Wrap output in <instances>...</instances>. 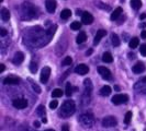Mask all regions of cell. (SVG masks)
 <instances>
[{
    "instance_id": "cell-1",
    "label": "cell",
    "mask_w": 146,
    "mask_h": 131,
    "mask_svg": "<svg viewBox=\"0 0 146 131\" xmlns=\"http://www.w3.org/2000/svg\"><path fill=\"white\" fill-rule=\"evenodd\" d=\"M76 110V106L74 101H65L64 104L62 105V109H60V114L63 117H69L72 116Z\"/></svg>"
},
{
    "instance_id": "cell-2",
    "label": "cell",
    "mask_w": 146,
    "mask_h": 131,
    "mask_svg": "<svg viewBox=\"0 0 146 131\" xmlns=\"http://www.w3.org/2000/svg\"><path fill=\"white\" fill-rule=\"evenodd\" d=\"M94 121H95L94 117L91 115H89V114H84V115H81L79 117V122L85 128H91L92 124H94Z\"/></svg>"
},
{
    "instance_id": "cell-3",
    "label": "cell",
    "mask_w": 146,
    "mask_h": 131,
    "mask_svg": "<svg viewBox=\"0 0 146 131\" xmlns=\"http://www.w3.org/2000/svg\"><path fill=\"white\" fill-rule=\"evenodd\" d=\"M112 103L114 105H121V104H125L129 101V96L126 94H117L112 97Z\"/></svg>"
},
{
    "instance_id": "cell-4",
    "label": "cell",
    "mask_w": 146,
    "mask_h": 131,
    "mask_svg": "<svg viewBox=\"0 0 146 131\" xmlns=\"http://www.w3.org/2000/svg\"><path fill=\"white\" fill-rule=\"evenodd\" d=\"M117 118L113 116L106 117V118H103L102 120V126L104 128H112V127L117 126Z\"/></svg>"
},
{
    "instance_id": "cell-5",
    "label": "cell",
    "mask_w": 146,
    "mask_h": 131,
    "mask_svg": "<svg viewBox=\"0 0 146 131\" xmlns=\"http://www.w3.org/2000/svg\"><path fill=\"white\" fill-rule=\"evenodd\" d=\"M51 75V68L50 67H44L41 71V75H40V80L42 83H46Z\"/></svg>"
},
{
    "instance_id": "cell-6",
    "label": "cell",
    "mask_w": 146,
    "mask_h": 131,
    "mask_svg": "<svg viewBox=\"0 0 146 131\" xmlns=\"http://www.w3.org/2000/svg\"><path fill=\"white\" fill-rule=\"evenodd\" d=\"M12 105L15 106V108L18 109H23L28 106V101L25 98H15L12 102Z\"/></svg>"
},
{
    "instance_id": "cell-7",
    "label": "cell",
    "mask_w": 146,
    "mask_h": 131,
    "mask_svg": "<svg viewBox=\"0 0 146 131\" xmlns=\"http://www.w3.org/2000/svg\"><path fill=\"white\" fill-rule=\"evenodd\" d=\"M98 72H99V74L102 77L103 79H106V80H110V79L112 78L111 71H110L108 68H106V67H99V68H98Z\"/></svg>"
},
{
    "instance_id": "cell-8",
    "label": "cell",
    "mask_w": 146,
    "mask_h": 131,
    "mask_svg": "<svg viewBox=\"0 0 146 131\" xmlns=\"http://www.w3.org/2000/svg\"><path fill=\"white\" fill-rule=\"evenodd\" d=\"M74 71L77 74H79V75H85V74H87L89 72V67L87 65H85V64H80V65H78L75 68Z\"/></svg>"
},
{
    "instance_id": "cell-9",
    "label": "cell",
    "mask_w": 146,
    "mask_h": 131,
    "mask_svg": "<svg viewBox=\"0 0 146 131\" xmlns=\"http://www.w3.org/2000/svg\"><path fill=\"white\" fill-rule=\"evenodd\" d=\"M45 8L48 13H53L56 10V1L55 0H46L45 1Z\"/></svg>"
},
{
    "instance_id": "cell-10",
    "label": "cell",
    "mask_w": 146,
    "mask_h": 131,
    "mask_svg": "<svg viewBox=\"0 0 146 131\" xmlns=\"http://www.w3.org/2000/svg\"><path fill=\"white\" fill-rule=\"evenodd\" d=\"M3 83L6 85H17L20 83V79L17 77H8L3 80Z\"/></svg>"
},
{
    "instance_id": "cell-11",
    "label": "cell",
    "mask_w": 146,
    "mask_h": 131,
    "mask_svg": "<svg viewBox=\"0 0 146 131\" xmlns=\"http://www.w3.org/2000/svg\"><path fill=\"white\" fill-rule=\"evenodd\" d=\"M81 22L84 24H91L94 22V16L90 14L89 12H84L82 13V18H81Z\"/></svg>"
},
{
    "instance_id": "cell-12",
    "label": "cell",
    "mask_w": 146,
    "mask_h": 131,
    "mask_svg": "<svg viewBox=\"0 0 146 131\" xmlns=\"http://www.w3.org/2000/svg\"><path fill=\"white\" fill-rule=\"evenodd\" d=\"M106 35H107V31H106V29H99V31L97 32V34H96L95 39H94V45H97V44L100 43L101 38H102L103 36H106Z\"/></svg>"
},
{
    "instance_id": "cell-13",
    "label": "cell",
    "mask_w": 146,
    "mask_h": 131,
    "mask_svg": "<svg viewBox=\"0 0 146 131\" xmlns=\"http://www.w3.org/2000/svg\"><path fill=\"white\" fill-rule=\"evenodd\" d=\"M132 70H133V72L134 73H142L145 71V66L143 62H137V64H135V65L133 66V68H132Z\"/></svg>"
},
{
    "instance_id": "cell-14",
    "label": "cell",
    "mask_w": 146,
    "mask_h": 131,
    "mask_svg": "<svg viewBox=\"0 0 146 131\" xmlns=\"http://www.w3.org/2000/svg\"><path fill=\"white\" fill-rule=\"evenodd\" d=\"M23 60H24V55H23V52H21V51H18L15 55L13 59H12V61H13L15 65H20V64L23 62Z\"/></svg>"
},
{
    "instance_id": "cell-15",
    "label": "cell",
    "mask_w": 146,
    "mask_h": 131,
    "mask_svg": "<svg viewBox=\"0 0 146 131\" xmlns=\"http://www.w3.org/2000/svg\"><path fill=\"white\" fill-rule=\"evenodd\" d=\"M1 19H2L3 22L9 21V19H10V11L8 10L7 8H2L1 9Z\"/></svg>"
},
{
    "instance_id": "cell-16",
    "label": "cell",
    "mask_w": 146,
    "mask_h": 131,
    "mask_svg": "<svg viewBox=\"0 0 146 131\" xmlns=\"http://www.w3.org/2000/svg\"><path fill=\"white\" fill-rule=\"evenodd\" d=\"M122 12H123V11H122V8H120V7L117 8V9H115V10L112 12V14H111V16H110V19H111L112 21L117 20V18L121 15V13H122Z\"/></svg>"
},
{
    "instance_id": "cell-17",
    "label": "cell",
    "mask_w": 146,
    "mask_h": 131,
    "mask_svg": "<svg viewBox=\"0 0 146 131\" xmlns=\"http://www.w3.org/2000/svg\"><path fill=\"white\" fill-rule=\"evenodd\" d=\"M111 94V87L109 85H104L100 90V95L101 96H109Z\"/></svg>"
},
{
    "instance_id": "cell-18",
    "label": "cell",
    "mask_w": 146,
    "mask_h": 131,
    "mask_svg": "<svg viewBox=\"0 0 146 131\" xmlns=\"http://www.w3.org/2000/svg\"><path fill=\"white\" fill-rule=\"evenodd\" d=\"M86 39H87V35H86V33H85V32H80V33L78 34V36H77L76 43L82 44V43H85V42H86Z\"/></svg>"
},
{
    "instance_id": "cell-19",
    "label": "cell",
    "mask_w": 146,
    "mask_h": 131,
    "mask_svg": "<svg viewBox=\"0 0 146 131\" xmlns=\"http://www.w3.org/2000/svg\"><path fill=\"white\" fill-rule=\"evenodd\" d=\"M70 15H72V11H70L69 9H64V10L60 12V18H62L63 20H67L68 18H70Z\"/></svg>"
},
{
    "instance_id": "cell-20",
    "label": "cell",
    "mask_w": 146,
    "mask_h": 131,
    "mask_svg": "<svg viewBox=\"0 0 146 131\" xmlns=\"http://www.w3.org/2000/svg\"><path fill=\"white\" fill-rule=\"evenodd\" d=\"M139 41L137 37H133L131 41H130V43H129V45H130V48H132V49H135L137 46H139Z\"/></svg>"
},
{
    "instance_id": "cell-21",
    "label": "cell",
    "mask_w": 146,
    "mask_h": 131,
    "mask_svg": "<svg viewBox=\"0 0 146 131\" xmlns=\"http://www.w3.org/2000/svg\"><path fill=\"white\" fill-rule=\"evenodd\" d=\"M102 61L107 62V64H111L113 61V58H112V55L110 52H104L102 56Z\"/></svg>"
},
{
    "instance_id": "cell-22",
    "label": "cell",
    "mask_w": 146,
    "mask_h": 131,
    "mask_svg": "<svg viewBox=\"0 0 146 131\" xmlns=\"http://www.w3.org/2000/svg\"><path fill=\"white\" fill-rule=\"evenodd\" d=\"M111 41H112V44H113V46H114V47L120 46V43H121V42H120L119 36H117V34H114V33H113V34L111 35Z\"/></svg>"
},
{
    "instance_id": "cell-23",
    "label": "cell",
    "mask_w": 146,
    "mask_h": 131,
    "mask_svg": "<svg viewBox=\"0 0 146 131\" xmlns=\"http://www.w3.org/2000/svg\"><path fill=\"white\" fill-rule=\"evenodd\" d=\"M131 7L135 10H139L142 7V1L141 0H131Z\"/></svg>"
},
{
    "instance_id": "cell-24",
    "label": "cell",
    "mask_w": 146,
    "mask_h": 131,
    "mask_svg": "<svg viewBox=\"0 0 146 131\" xmlns=\"http://www.w3.org/2000/svg\"><path fill=\"white\" fill-rule=\"evenodd\" d=\"M80 28H81V23L78 21H75L70 24V29H74V31H78V29H80Z\"/></svg>"
},
{
    "instance_id": "cell-25",
    "label": "cell",
    "mask_w": 146,
    "mask_h": 131,
    "mask_svg": "<svg viewBox=\"0 0 146 131\" xmlns=\"http://www.w3.org/2000/svg\"><path fill=\"white\" fill-rule=\"evenodd\" d=\"M36 114L38 115V116H41V117H44V116H45V107H44L43 105H40V106L37 107Z\"/></svg>"
},
{
    "instance_id": "cell-26",
    "label": "cell",
    "mask_w": 146,
    "mask_h": 131,
    "mask_svg": "<svg viewBox=\"0 0 146 131\" xmlns=\"http://www.w3.org/2000/svg\"><path fill=\"white\" fill-rule=\"evenodd\" d=\"M62 95H63V91H62L60 88H55V90L52 92V96L55 97V98H56V97H60Z\"/></svg>"
},
{
    "instance_id": "cell-27",
    "label": "cell",
    "mask_w": 146,
    "mask_h": 131,
    "mask_svg": "<svg viewBox=\"0 0 146 131\" xmlns=\"http://www.w3.org/2000/svg\"><path fill=\"white\" fill-rule=\"evenodd\" d=\"M72 93H73V87H72V84L70 83H67L66 84V90H65V94L66 96H70L72 95Z\"/></svg>"
},
{
    "instance_id": "cell-28",
    "label": "cell",
    "mask_w": 146,
    "mask_h": 131,
    "mask_svg": "<svg viewBox=\"0 0 146 131\" xmlns=\"http://www.w3.org/2000/svg\"><path fill=\"white\" fill-rule=\"evenodd\" d=\"M131 119H132V113H131V111H127V113L125 114L124 122L126 124H130V121H131Z\"/></svg>"
},
{
    "instance_id": "cell-29",
    "label": "cell",
    "mask_w": 146,
    "mask_h": 131,
    "mask_svg": "<svg viewBox=\"0 0 146 131\" xmlns=\"http://www.w3.org/2000/svg\"><path fill=\"white\" fill-rule=\"evenodd\" d=\"M72 62H73L72 57H65V59H64V60H63V62H62V65L63 66H70Z\"/></svg>"
},
{
    "instance_id": "cell-30",
    "label": "cell",
    "mask_w": 146,
    "mask_h": 131,
    "mask_svg": "<svg viewBox=\"0 0 146 131\" xmlns=\"http://www.w3.org/2000/svg\"><path fill=\"white\" fill-rule=\"evenodd\" d=\"M30 70H31V72L32 73H35L37 70V65L35 62H31L30 64Z\"/></svg>"
},
{
    "instance_id": "cell-31",
    "label": "cell",
    "mask_w": 146,
    "mask_h": 131,
    "mask_svg": "<svg viewBox=\"0 0 146 131\" xmlns=\"http://www.w3.org/2000/svg\"><path fill=\"white\" fill-rule=\"evenodd\" d=\"M139 52H141V55H142V56L146 57V44H143V45H141Z\"/></svg>"
},
{
    "instance_id": "cell-32",
    "label": "cell",
    "mask_w": 146,
    "mask_h": 131,
    "mask_svg": "<svg viewBox=\"0 0 146 131\" xmlns=\"http://www.w3.org/2000/svg\"><path fill=\"white\" fill-rule=\"evenodd\" d=\"M57 106H58V102H57V101H52V102L50 103V108L51 109H55Z\"/></svg>"
},
{
    "instance_id": "cell-33",
    "label": "cell",
    "mask_w": 146,
    "mask_h": 131,
    "mask_svg": "<svg viewBox=\"0 0 146 131\" xmlns=\"http://www.w3.org/2000/svg\"><path fill=\"white\" fill-rule=\"evenodd\" d=\"M32 87H33V90L36 92L37 94H40V93H41V87L38 86V85L34 84V83H32Z\"/></svg>"
},
{
    "instance_id": "cell-34",
    "label": "cell",
    "mask_w": 146,
    "mask_h": 131,
    "mask_svg": "<svg viewBox=\"0 0 146 131\" xmlns=\"http://www.w3.org/2000/svg\"><path fill=\"white\" fill-rule=\"evenodd\" d=\"M0 35L2 37H5L6 35H7V29H0Z\"/></svg>"
},
{
    "instance_id": "cell-35",
    "label": "cell",
    "mask_w": 146,
    "mask_h": 131,
    "mask_svg": "<svg viewBox=\"0 0 146 131\" xmlns=\"http://www.w3.org/2000/svg\"><path fill=\"white\" fill-rule=\"evenodd\" d=\"M62 131H69V127H68V124H64V126L62 127Z\"/></svg>"
},
{
    "instance_id": "cell-36",
    "label": "cell",
    "mask_w": 146,
    "mask_h": 131,
    "mask_svg": "<svg viewBox=\"0 0 146 131\" xmlns=\"http://www.w3.org/2000/svg\"><path fill=\"white\" fill-rule=\"evenodd\" d=\"M33 126H34L35 128H40V126H41V124H40V122H38V121H36V120H35V121L33 122Z\"/></svg>"
},
{
    "instance_id": "cell-37",
    "label": "cell",
    "mask_w": 146,
    "mask_h": 131,
    "mask_svg": "<svg viewBox=\"0 0 146 131\" xmlns=\"http://www.w3.org/2000/svg\"><path fill=\"white\" fill-rule=\"evenodd\" d=\"M141 36H142V38H144V39H146V31H143V32H142Z\"/></svg>"
},
{
    "instance_id": "cell-38",
    "label": "cell",
    "mask_w": 146,
    "mask_h": 131,
    "mask_svg": "<svg viewBox=\"0 0 146 131\" xmlns=\"http://www.w3.org/2000/svg\"><path fill=\"white\" fill-rule=\"evenodd\" d=\"M3 71H5V65L1 64V65H0V72H3Z\"/></svg>"
},
{
    "instance_id": "cell-39",
    "label": "cell",
    "mask_w": 146,
    "mask_h": 131,
    "mask_svg": "<svg viewBox=\"0 0 146 131\" xmlns=\"http://www.w3.org/2000/svg\"><path fill=\"white\" fill-rule=\"evenodd\" d=\"M146 18V14L145 13H143V14H141V16H139V19H142V20H144Z\"/></svg>"
},
{
    "instance_id": "cell-40",
    "label": "cell",
    "mask_w": 146,
    "mask_h": 131,
    "mask_svg": "<svg viewBox=\"0 0 146 131\" xmlns=\"http://www.w3.org/2000/svg\"><path fill=\"white\" fill-rule=\"evenodd\" d=\"M42 122H43V124H46V122H47V119H46L45 117H43V118H42Z\"/></svg>"
},
{
    "instance_id": "cell-41",
    "label": "cell",
    "mask_w": 146,
    "mask_h": 131,
    "mask_svg": "<svg viewBox=\"0 0 146 131\" xmlns=\"http://www.w3.org/2000/svg\"><path fill=\"white\" fill-rule=\"evenodd\" d=\"M141 82H142V83H146V77H144V78H142V80H141Z\"/></svg>"
},
{
    "instance_id": "cell-42",
    "label": "cell",
    "mask_w": 146,
    "mask_h": 131,
    "mask_svg": "<svg viewBox=\"0 0 146 131\" xmlns=\"http://www.w3.org/2000/svg\"><path fill=\"white\" fill-rule=\"evenodd\" d=\"M91 52H92V49H90V50H88L87 52H86V55H87V56H88V55H90Z\"/></svg>"
},
{
    "instance_id": "cell-43",
    "label": "cell",
    "mask_w": 146,
    "mask_h": 131,
    "mask_svg": "<svg viewBox=\"0 0 146 131\" xmlns=\"http://www.w3.org/2000/svg\"><path fill=\"white\" fill-rule=\"evenodd\" d=\"M141 26H142V28H145V26H146V23H142V25H141Z\"/></svg>"
},
{
    "instance_id": "cell-44",
    "label": "cell",
    "mask_w": 146,
    "mask_h": 131,
    "mask_svg": "<svg viewBox=\"0 0 146 131\" xmlns=\"http://www.w3.org/2000/svg\"><path fill=\"white\" fill-rule=\"evenodd\" d=\"M45 131H55V130H53V129H47V130H45Z\"/></svg>"
},
{
    "instance_id": "cell-45",
    "label": "cell",
    "mask_w": 146,
    "mask_h": 131,
    "mask_svg": "<svg viewBox=\"0 0 146 131\" xmlns=\"http://www.w3.org/2000/svg\"><path fill=\"white\" fill-rule=\"evenodd\" d=\"M144 92H145V94H146V90H145V91H144Z\"/></svg>"
}]
</instances>
